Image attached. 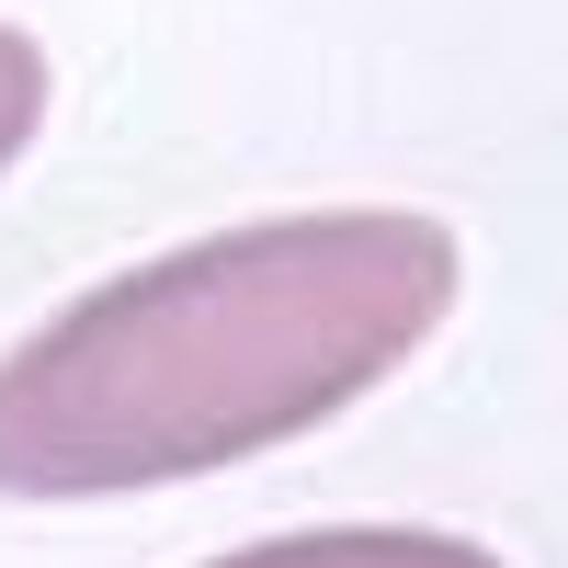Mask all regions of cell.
<instances>
[{"label":"cell","instance_id":"3957f363","mask_svg":"<svg viewBox=\"0 0 568 568\" xmlns=\"http://www.w3.org/2000/svg\"><path fill=\"white\" fill-rule=\"evenodd\" d=\"M45 103H58V69L23 23H0V171H12L34 136H45Z\"/></svg>","mask_w":568,"mask_h":568},{"label":"cell","instance_id":"7a4b0ae2","mask_svg":"<svg viewBox=\"0 0 568 568\" xmlns=\"http://www.w3.org/2000/svg\"><path fill=\"white\" fill-rule=\"evenodd\" d=\"M205 568H500V557L478 535H433V524H318V535L227 546Z\"/></svg>","mask_w":568,"mask_h":568},{"label":"cell","instance_id":"6da1fadb","mask_svg":"<svg viewBox=\"0 0 568 568\" xmlns=\"http://www.w3.org/2000/svg\"><path fill=\"white\" fill-rule=\"evenodd\" d=\"M455 273L444 216L329 205L91 284L0 353V500H125L296 444L433 342Z\"/></svg>","mask_w":568,"mask_h":568}]
</instances>
